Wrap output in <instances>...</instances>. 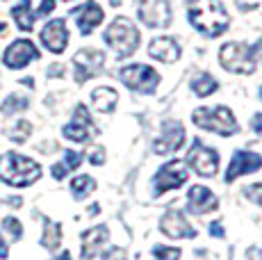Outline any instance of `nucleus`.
Wrapping results in <instances>:
<instances>
[{
    "instance_id": "obj_32",
    "label": "nucleus",
    "mask_w": 262,
    "mask_h": 260,
    "mask_svg": "<svg viewBox=\"0 0 262 260\" xmlns=\"http://www.w3.org/2000/svg\"><path fill=\"white\" fill-rule=\"evenodd\" d=\"M89 162L92 164H103L105 162V148L103 146H96L89 151Z\"/></svg>"
},
{
    "instance_id": "obj_36",
    "label": "nucleus",
    "mask_w": 262,
    "mask_h": 260,
    "mask_svg": "<svg viewBox=\"0 0 262 260\" xmlns=\"http://www.w3.org/2000/svg\"><path fill=\"white\" fill-rule=\"evenodd\" d=\"M246 260H262V249L251 247L249 251H246Z\"/></svg>"
},
{
    "instance_id": "obj_39",
    "label": "nucleus",
    "mask_w": 262,
    "mask_h": 260,
    "mask_svg": "<svg viewBox=\"0 0 262 260\" xmlns=\"http://www.w3.org/2000/svg\"><path fill=\"white\" fill-rule=\"evenodd\" d=\"M48 76H62V69H59V64H53V69L48 71Z\"/></svg>"
},
{
    "instance_id": "obj_2",
    "label": "nucleus",
    "mask_w": 262,
    "mask_h": 260,
    "mask_svg": "<svg viewBox=\"0 0 262 260\" xmlns=\"http://www.w3.org/2000/svg\"><path fill=\"white\" fill-rule=\"evenodd\" d=\"M41 176V164L34 162L32 158L21 156V153H5L0 156V181L12 185V187H28L37 183Z\"/></svg>"
},
{
    "instance_id": "obj_41",
    "label": "nucleus",
    "mask_w": 262,
    "mask_h": 260,
    "mask_svg": "<svg viewBox=\"0 0 262 260\" xmlns=\"http://www.w3.org/2000/svg\"><path fill=\"white\" fill-rule=\"evenodd\" d=\"M21 84H25V87H30V89H32V87H34V80H32V78H28V80H23Z\"/></svg>"
},
{
    "instance_id": "obj_28",
    "label": "nucleus",
    "mask_w": 262,
    "mask_h": 260,
    "mask_svg": "<svg viewBox=\"0 0 262 260\" xmlns=\"http://www.w3.org/2000/svg\"><path fill=\"white\" fill-rule=\"evenodd\" d=\"M30 133H32V126H30V121H25V119H21V121H16L12 128H7V135L12 142H25V139L30 137Z\"/></svg>"
},
{
    "instance_id": "obj_26",
    "label": "nucleus",
    "mask_w": 262,
    "mask_h": 260,
    "mask_svg": "<svg viewBox=\"0 0 262 260\" xmlns=\"http://www.w3.org/2000/svg\"><path fill=\"white\" fill-rule=\"evenodd\" d=\"M28 105H30V101L25 96H21V94H9V96L3 101V105H0V112H3L5 117H9V114H16V112L28 110Z\"/></svg>"
},
{
    "instance_id": "obj_5",
    "label": "nucleus",
    "mask_w": 262,
    "mask_h": 260,
    "mask_svg": "<svg viewBox=\"0 0 262 260\" xmlns=\"http://www.w3.org/2000/svg\"><path fill=\"white\" fill-rule=\"evenodd\" d=\"M191 119H194V123L199 128L212 130V133L221 135V137H230V135L237 133L235 114L226 105H219V107H199L194 110Z\"/></svg>"
},
{
    "instance_id": "obj_18",
    "label": "nucleus",
    "mask_w": 262,
    "mask_h": 260,
    "mask_svg": "<svg viewBox=\"0 0 262 260\" xmlns=\"http://www.w3.org/2000/svg\"><path fill=\"white\" fill-rule=\"evenodd\" d=\"M73 16H75V21H78L80 32H82V34H92V30L105 18V12H103V7H100L98 3L89 0V3H84L82 7H75L73 9Z\"/></svg>"
},
{
    "instance_id": "obj_13",
    "label": "nucleus",
    "mask_w": 262,
    "mask_h": 260,
    "mask_svg": "<svg viewBox=\"0 0 262 260\" xmlns=\"http://www.w3.org/2000/svg\"><path fill=\"white\" fill-rule=\"evenodd\" d=\"M183 144H185V128L178 121H164L162 133H160V137L153 144V151L158 156H167V153L183 148Z\"/></svg>"
},
{
    "instance_id": "obj_33",
    "label": "nucleus",
    "mask_w": 262,
    "mask_h": 260,
    "mask_svg": "<svg viewBox=\"0 0 262 260\" xmlns=\"http://www.w3.org/2000/svg\"><path fill=\"white\" fill-rule=\"evenodd\" d=\"M53 9H55V0H41V5H39V9L34 14L37 16H48Z\"/></svg>"
},
{
    "instance_id": "obj_1",
    "label": "nucleus",
    "mask_w": 262,
    "mask_h": 260,
    "mask_svg": "<svg viewBox=\"0 0 262 260\" xmlns=\"http://www.w3.org/2000/svg\"><path fill=\"white\" fill-rule=\"evenodd\" d=\"M187 9L189 23L208 37H219L230 26V16L219 0H189Z\"/></svg>"
},
{
    "instance_id": "obj_17",
    "label": "nucleus",
    "mask_w": 262,
    "mask_h": 260,
    "mask_svg": "<svg viewBox=\"0 0 262 260\" xmlns=\"http://www.w3.org/2000/svg\"><path fill=\"white\" fill-rule=\"evenodd\" d=\"M187 208H189V212L205 214L210 210L219 208V201H216V197L212 194V189L203 187V185H194L187 192Z\"/></svg>"
},
{
    "instance_id": "obj_21",
    "label": "nucleus",
    "mask_w": 262,
    "mask_h": 260,
    "mask_svg": "<svg viewBox=\"0 0 262 260\" xmlns=\"http://www.w3.org/2000/svg\"><path fill=\"white\" fill-rule=\"evenodd\" d=\"M92 101H94V107L98 110V112L110 114V112H114V107H117L119 94L114 92L112 87H98L92 92Z\"/></svg>"
},
{
    "instance_id": "obj_15",
    "label": "nucleus",
    "mask_w": 262,
    "mask_h": 260,
    "mask_svg": "<svg viewBox=\"0 0 262 260\" xmlns=\"http://www.w3.org/2000/svg\"><path fill=\"white\" fill-rule=\"evenodd\" d=\"M262 167V158L258 153H251V151H235L233 160H230L228 169H226V183L235 181V178L244 176L249 171H258Z\"/></svg>"
},
{
    "instance_id": "obj_9",
    "label": "nucleus",
    "mask_w": 262,
    "mask_h": 260,
    "mask_svg": "<svg viewBox=\"0 0 262 260\" xmlns=\"http://www.w3.org/2000/svg\"><path fill=\"white\" fill-rule=\"evenodd\" d=\"M105 64V55L96 48H82L80 53L73 55V67H75V82L82 84L96 73H100Z\"/></svg>"
},
{
    "instance_id": "obj_27",
    "label": "nucleus",
    "mask_w": 262,
    "mask_h": 260,
    "mask_svg": "<svg viewBox=\"0 0 262 260\" xmlns=\"http://www.w3.org/2000/svg\"><path fill=\"white\" fill-rule=\"evenodd\" d=\"M96 189V181L92 176H75L71 181V192L75 199H84Z\"/></svg>"
},
{
    "instance_id": "obj_8",
    "label": "nucleus",
    "mask_w": 262,
    "mask_h": 260,
    "mask_svg": "<svg viewBox=\"0 0 262 260\" xmlns=\"http://www.w3.org/2000/svg\"><path fill=\"white\" fill-rule=\"evenodd\" d=\"M62 135L67 139H71V142H78V144L89 142V139L96 135V126L92 121V114H89V110L84 107V105H78V107H75L73 121L62 128Z\"/></svg>"
},
{
    "instance_id": "obj_16",
    "label": "nucleus",
    "mask_w": 262,
    "mask_h": 260,
    "mask_svg": "<svg viewBox=\"0 0 262 260\" xmlns=\"http://www.w3.org/2000/svg\"><path fill=\"white\" fill-rule=\"evenodd\" d=\"M160 231L167 235V237H173V240L194 237L196 235V231L189 226L187 219H185V214L178 212V210H169V212L164 214L162 222H160Z\"/></svg>"
},
{
    "instance_id": "obj_34",
    "label": "nucleus",
    "mask_w": 262,
    "mask_h": 260,
    "mask_svg": "<svg viewBox=\"0 0 262 260\" xmlns=\"http://www.w3.org/2000/svg\"><path fill=\"white\" fill-rule=\"evenodd\" d=\"M103 260H125V253H123V249H110L107 253H105V258Z\"/></svg>"
},
{
    "instance_id": "obj_44",
    "label": "nucleus",
    "mask_w": 262,
    "mask_h": 260,
    "mask_svg": "<svg viewBox=\"0 0 262 260\" xmlns=\"http://www.w3.org/2000/svg\"><path fill=\"white\" fill-rule=\"evenodd\" d=\"M67 3H71V0H67Z\"/></svg>"
},
{
    "instance_id": "obj_4",
    "label": "nucleus",
    "mask_w": 262,
    "mask_h": 260,
    "mask_svg": "<svg viewBox=\"0 0 262 260\" xmlns=\"http://www.w3.org/2000/svg\"><path fill=\"white\" fill-rule=\"evenodd\" d=\"M105 44H107L110 48H114L117 55L121 57H128V55H133L137 51L139 46V30L135 28V23L130 21V18L125 16H119L114 18L112 23H110V28L105 30Z\"/></svg>"
},
{
    "instance_id": "obj_30",
    "label": "nucleus",
    "mask_w": 262,
    "mask_h": 260,
    "mask_svg": "<svg viewBox=\"0 0 262 260\" xmlns=\"http://www.w3.org/2000/svg\"><path fill=\"white\" fill-rule=\"evenodd\" d=\"M153 256L158 260H178L180 258V249H171V247H155Z\"/></svg>"
},
{
    "instance_id": "obj_10",
    "label": "nucleus",
    "mask_w": 262,
    "mask_h": 260,
    "mask_svg": "<svg viewBox=\"0 0 262 260\" xmlns=\"http://www.w3.org/2000/svg\"><path fill=\"white\" fill-rule=\"evenodd\" d=\"M185 183H187V169H185V162H180V160H171V162H167L158 174H155L153 189L160 197V194L180 187V185H185Z\"/></svg>"
},
{
    "instance_id": "obj_14",
    "label": "nucleus",
    "mask_w": 262,
    "mask_h": 260,
    "mask_svg": "<svg viewBox=\"0 0 262 260\" xmlns=\"http://www.w3.org/2000/svg\"><path fill=\"white\" fill-rule=\"evenodd\" d=\"M41 44L55 55L64 53V48H67V44H69L67 21H64V18H53V21H48L41 30Z\"/></svg>"
},
{
    "instance_id": "obj_20",
    "label": "nucleus",
    "mask_w": 262,
    "mask_h": 260,
    "mask_svg": "<svg viewBox=\"0 0 262 260\" xmlns=\"http://www.w3.org/2000/svg\"><path fill=\"white\" fill-rule=\"evenodd\" d=\"M148 53H150V57L160 59V62H164V64H173L180 59V46H178V41H173L171 37L153 39Z\"/></svg>"
},
{
    "instance_id": "obj_35",
    "label": "nucleus",
    "mask_w": 262,
    "mask_h": 260,
    "mask_svg": "<svg viewBox=\"0 0 262 260\" xmlns=\"http://www.w3.org/2000/svg\"><path fill=\"white\" fill-rule=\"evenodd\" d=\"M251 128H253V133L258 135V137H262V112L253 114V121H251Z\"/></svg>"
},
{
    "instance_id": "obj_38",
    "label": "nucleus",
    "mask_w": 262,
    "mask_h": 260,
    "mask_svg": "<svg viewBox=\"0 0 262 260\" xmlns=\"http://www.w3.org/2000/svg\"><path fill=\"white\" fill-rule=\"evenodd\" d=\"M9 256V249H7V242L3 240V233H0V260H5Z\"/></svg>"
},
{
    "instance_id": "obj_29",
    "label": "nucleus",
    "mask_w": 262,
    "mask_h": 260,
    "mask_svg": "<svg viewBox=\"0 0 262 260\" xmlns=\"http://www.w3.org/2000/svg\"><path fill=\"white\" fill-rule=\"evenodd\" d=\"M3 231L16 242V240H21V235H23V224L18 222L16 217H5L3 219Z\"/></svg>"
},
{
    "instance_id": "obj_43",
    "label": "nucleus",
    "mask_w": 262,
    "mask_h": 260,
    "mask_svg": "<svg viewBox=\"0 0 262 260\" xmlns=\"http://www.w3.org/2000/svg\"><path fill=\"white\" fill-rule=\"evenodd\" d=\"M260 98H262V89H260Z\"/></svg>"
},
{
    "instance_id": "obj_11",
    "label": "nucleus",
    "mask_w": 262,
    "mask_h": 260,
    "mask_svg": "<svg viewBox=\"0 0 262 260\" xmlns=\"http://www.w3.org/2000/svg\"><path fill=\"white\" fill-rule=\"evenodd\" d=\"M34 59H39V48L34 46L30 39H16V41H12L3 55L5 67L14 69V71L25 69L30 62H34Z\"/></svg>"
},
{
    "instance_id": "obj_7",
    "label": "nucleus",
    "mask_w": 262,
    "mask_h": 260,
    "mask_svg": "<svg viewBox=\"0 0 262 260\" xmlns=\"http://www.w3.org/2000/svg\"><path fill=\"white\" fill-rule=\"evenodd\" d=\"M187 162L194 167V171L203 178H212L219 171V153L214 148L205 146L201 139H194V146L187 153Z\"/></svg>"
},
{
    "instance_id": "obj_22",
    "label": "nucleus",
    "mask_w": 262,
    "mask_h": 260,
    "mask_svg": "<svg viewBox=\"0 0 262 260\" xmlns=\"http://www.w3.org/2000/svg\"><path fill=\"white\" fill-rule=\"evenodd\" d=\"M12 16H14V21H16L18 30L30 32V30L34 28V18H37V14L32 12L30 0H18V5H14L12 7Z\"/></svg>"
},
{
    "instance_id": "obj_3",
    "label": "nucleus",
    "mask_w": 262,
    "mask_h": 260,
    "mask_svg": "<svg viewBox=\"0 0 262 260\" xmlns=\"http://www.w3.org/2000/svg\"><path fill=\"white\" fill-rule=\"evenodd\" d=\"M262 48V39L255 46H249V44H239V41H230L224 44L219 51V62L226 71H233V73H253L255 69V59L260 55Z\"/></svg>"
},
{
    "instance_id": "obj_23",
    "label": "nucleus",
    "mask_w": 262,
    "mask_h": 260,
    "mask_svg": "<svg viewBox=\"0 0 262 260\" xmlns=\"http://www.w3.org/2000/svg\"><path fill=\"white\" fill-rule=\"evenodd\" d=\"M80 162H82V156L80 153H75V151H67L64 153V160L62 162H57V164H53V178L55 181H62L64 176H67L69 171H73V169H78L80 167Z\"/></svg>"
},
{
    "instance_id": "obj_31",
    "label": "nucleus",
    "mask_w": 262,
    "mask_h": 260,
    "mask_svg": "<svg viewBox=\"0 0 262 260\" xmlns=\"http://www.w3.org/2000/svg\"><path fill=\"white\" fill-rule=\"evenodd\" d=\"M244 192H246V197H249L253 203H258V206H262V183L249 185V187H246Z\"/></svg>"
},
{
    "instance_id": "obj_37",
    "label": "nucleus",
    "mask_w": 262,
    "mask_h": 260,
    "mask_svg": "<svg viewBox=\"0 0 262 260\" xmlns=\"http://www.w3.org/2000/svg\"><path fill=\"white\" fill-rule=\"evenodd\" d=\"M210 235H214V237H224V226H221V222L210 224Z\"/></svg>"
},
{
    "instance_id": "obj_40",
    "label": "nucleus",
    "mask_w": 262,
    "mask_h": 260,
    "mask_svg": "<svg viewBox=\"0 0 262 260\" xmlns=\"http://www.w3.org/2000/svg\"><path fill=\"white\" fill-rule=\"evenodd\" d=\"M57 260H73V258H71V253H69V251H62L57 256Z\"/></svg>"
},
{
    "instance_id": "obj_42",
    "label": "nucleus",
    "mask_w": 262,
    "mask_h": 260,
    "mask_svg": "<svg viewBox=\"0 0 262 260\" xmlns=\"http://www.w3.org/2000/svg\"><path fill=\"white\" fill-rule=\"evenodd\" d=\"M5 32H7V23L0 21V34H5Z\"/></svg>"
},
{
    "instance_id": "obj_12",
    "label": "nucleus",
    "mask_w": 262,
    "mask_h": 260,
    "mask_svg": "<svg viewBox=\"0 0 262 260\" xmlns=\"http://www.w3.org/2000/svg\"><path fill=\"white\" fill-rule=\"evenodd\" d=\"M137 14L148 28H167L171 23L169 0H139Z\"/></svg>"
},
{
    "instance_id": "obj_25",
    "label": "nucleus",
    "mask_w": 262,
    "mask_h": 260,
    "mask_svg": "<svg viewBox=\"0 0 262 260\" xmlns=\"http://www.w3.org/2000/svg\"><path fill=\"white\" fill-rule=\"evenodd\" d=\"M216 87H219V84H216V80L210 76V73H196L194 80H191V92L201 98H205L212 92H216Z\"/></svg>"
},
{
    "instance_id": "obj_6",
    "label": "nucleus",
    "mask_w": 262,
    "mask_h": 260,
    "mask_svg": "<svg viewBox=\"0 0 262 260\" xmlns=\"http://www.w3.org/2000/svg\"><path fill=\"white\" fill-rule=\"evenodd\" d=\"M119 78L128 84L130 89L142 94H150L155 87L160 84V76L153 67H146V64H130V67H123L119 71Z\"/></svg>"
},
{
    "instance_id": "obj_19",
    "label": "nucleus",
    "mask_w": 262,
    "mask_h": 260,
    "mask_svg": "<svg viewBox=\"0 0 262 260\" xmlns=\"http://www.w3.org/2000/svg\"><path fill=\"white\" fill-rule=\"evenodd\" d=\"M110 240V231L107 226H94L89 231L82 233V260H92L103 251L105 242Z\"/></svg>"
},
{
    "instance_id": "obj_24",
    "label": "nucleus",
    "mask_w": 262,
    "mask_h": 260,
    "mask_svg": "<svg viewBox=\"0 0 262 260\" xmlns=\"http://www.w3.org/2000/svg\"><path fill=\"white\" fill-rule=\"evenodd\" d=\"M62 242V226L57 222H50L46 219L43 222V235H41V247L48 249V251H55Z\"/></svg>"
}]
</instances>
